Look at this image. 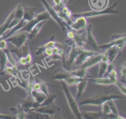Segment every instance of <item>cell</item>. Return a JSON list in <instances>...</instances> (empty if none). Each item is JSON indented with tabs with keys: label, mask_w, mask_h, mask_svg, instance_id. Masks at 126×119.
Wrapping results in <instances>:
<instances>
[{
	"label": "cell",
	"mask_w": 126,
	"mask_h": 119,
	"mask_svg": "<svg viewBox=\"0 0 126 119\" xmlns=\"http://www.w3.org/2000/svg\"><path fill=\"white\" fill-rule=\"evenodd\" d=\"M45 7L46 8L47 11L49 14L50 16H51L55 21L57 22V23L61 26L62 30L63 31L65 30V26L67 27L68 30H72L71 28L70 27L69 25L67 24L66 23H65L63 20L59 17L58 12H57L55 9L52 7L48 2L46 0H40Z\"/></svg>",
	"instance_id": "obj_5"
},
{
	"label": "cell",
	"mask_w": 126,
	"mask_h": 119,
	"mask_svg": "<svg viewBox=\"0 0 126 119\" xmlns=\"http://www.w3.org/2000/svg\"></svg>",
	"instance_id": "obj_39"
},
{
	"label": "cell",
	"mask_w": 126,
	"mask_h": 119,
	"mask_svg": "<svg viewBox=\"0 0 126 119\" xmlns=\"http://www.w3.org/2000/svg\"><path fill=\"white\" fill-rule=\"evenodd\" d=\"M33 87L34 90H35L36 91H39V90H40V89H41L40 84H39L38 83H34L33 85Z\"/></svg>",
	"instance_id": "obj_35"
},
{
	"label": "cell",
	"mask_w": 126,
	"mask_h": 119,
	"mask_svg": "<svg viewBox=\"0 0 126 119\" xmlns=\"http://www.w3.org/2000/svg\"><path fill=\"white\" fill-rule=\"evenodd\" d=\"M52 104L45 106H39L36 108H32L29 111H33L34 112L47 114L49 115H53L56 114L59 112V108L55 104Z\"/></svg>",
	"instance_id": "obj_9"
},
{
	"label": "cell",
	"mask_w": 126,
	"mask_h": 119,
	"mask_svg": "<svg viewBox=\"0 0 126 119\" xmlns=\"http://www.w3.org/2000/svg\"><path fill=\"white\" fill-rule=\"evenodd\" d=\"M87 79L85 78L83 80L81 81L79 83H78L77 85V98H78L81 96L85 89H86V87L87 86Z\"/></svg>",
	"instance_id": "obj_23"
},
{
	"label": "cell",
	"mask_w": 126,
	"mask_h": 119,
	"mask_svg": "<svg viewBox=\"0 0 126 119\" xmlns=\"http://www.w3.org/2000/svg\"><path fill=\"white\" fill-rule=\"evenodd\" d=\"M15 15V9L9 14L4 23L0 25V37H1L3 34L8 29L9 25L14 17Z\"/></svg>",
	"instance_id": "obj_18"
},
{
	"label": "cell",
	"mask_w": 126,
	"mask_h": 119,
	"mask_svg": "<svg viewBox=\"0 0 126 119\" xmlns=\"http://www.w3.org/2000/svg\"><path fill=\"white\" fill-rule=\"evenodd\" d=\"M19 62L23 65H25L27 63L26 59V58H25L24 57H21L20 58Z\"/></svg>",
	"instance_id": "obj_37"
},
{
	"label": "cell",
	"mask_w": 126,
	"mask_h": 119,
	"mask_svg": "<svg viewBox=\"0 0 126 119\" xmlns=\"http://www.w3.org/2000/svg\"><path fill=\"white\" fill-rule=\"evenodd\" d=\"M84 117L87 119H98L102 117V112L98 111H87L84 113Z\"/></svg>",
	"instance_id": "obj_24"
},
{
	"label": "cell",
	"mask_w": 126,
	"mask_h": 119,
	"mask_svg": "<svg viewBox=\"0 0 126 119\" xmlns=\"http://www.w3.org/2000/svg\"><path fill=\"white\" fill-rule=\"evenodd\" d=\"M103 55V53H100L98 54L92 55L77 68L88 69L91 67H92L98 63L101 60Z\"/></svg>",
	"instance_id": "obj_12"
},
{
	"label": "cell",
	"mask_w": 126,
	"mask_h": 119,
	"mask_svg": "<svg viewBox=\"0 0 126 119\" xmlns=\"http://www.w3.org/2000/svg\"><path fill=\"white\" fill-rule=\"evenodd\" d=\"M31 92L32 94V96L33 97L35 101L38 103L40 104V105L47 97V95L40 90L36 91L32 89Z\"/></svg>",
	"instance_id": "obj_19"
},
{
	"label": "cell",
	"mask_w": 126,
	"mask_h": 119,
	"mask_svg": "<svg viewBox=\"0 0 126 119\" xmlns=\"http://www.w3.org/2000/svg\"><path fill=\"white\" fill-rule=\"evenodd\" d=\"M121 97V96L116 94H114L113 93L104 92L100 94H97L91 97H86L81 100L79 104H88L94 106H99L101 105L103 102L108 100Z\"/></svg>",
	"instance_id": "obj_1"
},
{
	"label": "cell",
	"mask_w": 126,
	"mask_h": 119,
	"mask_svg": "<svg viewBox=\"0 0 126 119\" xmlns=\"http://www.w3.org/2000/svg\"><path fill=\"white\" fill-rule=\"evenodd\" d=\"M71 74L73 76L80 78H84L87 74V69L77 68L75 70L70 71Z\"/></svg>",
	"instance_id": "obj_25"
},
{
	"label": "cell",
	"mask_w": 126,
	"mask_h": 119,
	"mask_svg": "<svg viewBox=\"0 0 126 119\" xmlns=\"http://www.w3.org/2000/svg\"><path fill=\"white\" fill-rule=\"evenodd\" d=\"M61 83L63 86V90L65 92V94L67 99L68 103L71 110V111L74 116L77 117V118L82 119V115L79 110L78 104L70 93V91L67 87V85L64 80L62 81Z\"/></svg>",
	"instance_id": "obj_2"
},
{
	"label": "cell",
	"mask_w": 126,
	"mask_h": 119,
	"mask_svg": "<svg viewBox=\"0 0 126 119\" xmlns=\"http://www.w3.org/2000/svg\"><path fill=\"white\" fill-rule=\"evenodd\" d=\"M77 32V33H75L73 40L77 46L80 47H82L84 46L85 44H86L87 38L86 30H81L80 32H79L78 31Z\"/></svg>",
	"instance_id": "obj_16"
},
{
	"label": "cell",
	"mask_w": 126,
	"mask_h": 119,
	"mask_svg": "<svg viewBox=\"0 0 126 119\" xmlns=\"http://www.w3.org/2000/svg\"><path fill=\"white\" fill-rule=\"evenodd\" d=\"M108 63V62H104L102 60L99 62V74L100 77L103 76L106 73Z\"/></svg>",
	"instance_id": "obj_28"
},
{
	"label": "cell",
	"mask_w": 126,
	"mask_h": 119,
	"mask_svg": "<svg viewBox=\"0 0 126 119\" xmlns=\"http://www.w3.org/2000/svg\"><path fill=\"white\" fill-rule=\"evenodd\" d=\"M75 35V33L72 30H68V32H67V36L69 38V39H73Z\"/></svg>",
	"instance_id": "obj_34"
},
{
	"label": "cell",
	"mask_w": 126,
	"mask_h": 119,
	"mask_svg": "<svg viewBox=\"0 0 126 119\" xmlns=\"http://www.w3.org/2000/svg\"><path fill=\"white\" fill-rule=\"evenodd\" d=\"M48 97H47L45 100L41 103L40 106H48L50 105L54 102V99L56 96V95L54 94H50L49 95H48Z\"/></svg>",
	"instance_id": "obj_29"
},
{
	"label": "cell",
	"mask_w": 126,
	"mask_h": 119,
	"mask_svg": "<svg viewBox=\"0 0 126 119\" xmlns=\"http://www.w3.org/2000/svg\"><path fill=\"white\" fill-rule=\"evenodd\" d=\"M46 20H43L38 23L31 30V31L28 33V38L30 39H32L34 38L39 33L40 30L41 29L42 25L46 23Z\"/></svg>",
	"instance_id": "obj_21"
},
{
	"label": "cell",
	"mask_w": 126,
	"mask_h": 119,
	"mask_svg": "<svg viewBox=\"0 0 126 119\" xmlns=\"http://www.w3.org/2000/svg\"><path fill=\"white\" fill-rule=\"evenodd\" d=\"M99 53H100V52H98L97 51L89 49H82L81 52L75 59L73 64H74L76 66H79L91 56L98 54Z\"/></svg>",
	"instance_id": "obj_8"
},
{
	"label": "cell",
	"mask_w": 126,
	"mask_h": 119,
	"mask_svg": "<svg viewBox=\"0 0 126 119\" xmlns=\"http://www.w3.org/2000/svg\"><path fill=\"white\" fill-rule=\"evenodd\" d=\"M120 51L116 46H112L106 48V50L104 52V54L108 56L109 63H111L113 62L118 56V55L120 54Z\"/></svg>",
	"instance_id": "obj_17"
},
{
	"label": "cell",
	"mask_w": 126,
	"mask_h": 119,
	"mask_svg": "<svg viewBox=\"0 0 126 119\" xmlns=\"http://www.w3.org/2000/svg\"><path fill=\"white\" fill-rule=\"evenodd\" d=\"M85 78H80L77 76H75L72 75L71 76L65 79L64 81L65 82L67 85H76L78 83L80 82L81 81L83 80Z\"/></svg>",
	"instance_id": "obj_27"
},
{
	"label": "cell",
	"mask_w": 126,
	"mask_h": 119,
	"mask_svg": "<svg viewBox=\"0 0 126 119\" xmlns=\"http://www.w3.org/2000/svg\"><path fill=\"white\" fill-rule=\"evenodd\" d=\"M24 8V15L23 19L29 22L34 18V13L36 11L34 7H31L23 5Z\"/></svg>",
	"instance_id": "obj_20"
},
{
	"label": "cell",
	"mask_w": 126,
	"mask_h": 119,
	"mask_svg": "<svg viewBox=\"0 0 126 119\" xmlns=\"http://www.w3.org/2000/svg\"><path fill=\"white\" fill-rule=\"evenodd\" d=\"M13 116H9V115H2L0 114V119H9V118H12Z\"/></svg>",
	"instance_id": "obj_38"
},
{
	"label": "cell",
	"mask_w": 126,
	"mask_h": 119,
	"mask_svg": "<svg viewBox=\"0 0 126 119\" xmlns=\"http://www.w3.org/2000/svg\"><path fill=\"white\" fill-rule=\"evenodd\" d=\"M70 71L65 70V69H58L56 70L53 73L52 77V79L56 80H64L65 79L71 76Z\"/></svg>",
	"instance_id": "obj_14"
},
{
	"label": "cell",
	"mask_w": 126,
	"mask_h": 119,
	"mask_svg": "<svg viewBox=\"0 0 126 119\" xmlns=\"http://www.w3.org/2000/svg\"><path fill=\"white\" fill-rule=\"evenodd\" d=\"M88 24V20L86 17H77L75 21H72L69 25L72 30L78 31L86 28Z\"/></svg>",
	"instance_id": "obj_10"
},
{
	"label": "cell",
	"mask_w": 126,
	"mask_h": 119,
	"mask_svg": "<svg viewBox=\"0 0 126 119\" xmlns=\"http://www.w3.org/2000/svg\"><path fill=\"white\" fill-rule=\"evenodd\" d=\"M26 59L27 61V63H31L32 61V57L31 54L28 53L27 55H26Z\"/></svg>",
	"instance_id": "obj_36"
},
{
	"label": "cell",
	"mask_w": 126,
	"mask_h": 119,
	"mask_svg": "<svg viewBox=\"0 0 126 119\" xmlns=\"http://www.w3.org/2000/svg\"><path fill=\"white\" fill-rule=\"evenodd\" d=\"M89 6L92 10H102L105 9L108 3L109 0H88Z\"/></svg>",
	"instance_id": "obj_13"
},
{
	"label": "cell",
	"mask_w": 126,
	"mask_h": 119,
	"mask_svg": "<svg viewBox=\"0 0 126 119\" xmlns=\"http://www.w3.org/2000/svg\"><path fill=\"white\" fill-rule=\"evenodd\" d=\"M44 51L45 53L49 56H51L54 54L52 48H47L45 49Z\"/></svg>",
	"instance_id": "obj_33"
},
{
	"label": "cell",
	"mask_w": 126,
	"mask_h": 119,
	"mask_svg": "<svg viewBox=\"0 0 126 119\" xmlns=\"http://www.w3.org/2000/svg\"><path fill=\"white\" fill-rule=\"evenodd\" d=\"M102 113L103 115L108 116V115L112 114L110 106L107 102V101L103 102L102 104Z\"/></svg>",
	"instance_id": "obj_30"
},
{
	"label": "cell",
	"mask_w": 126,
	"mask_h": 119,
	"mask_svg": "<svg viewBox=\"0 0 126 119\" xmlns=\"http://www.w3.org/2000/svg\"><path fill=\"white\" fill-rule=\"evenodd\" d=\"M40 106V104L35 101L32 96H29L23 100L22 107L23 110L28 112L32 108H36Z\"/></svg>",
	"instance_id": "obj_15"
},
{
	"label": "cell",
	"mask_w": 126,
	"mask_h": 119,
	"mask_svg": "<svg viewBox=\"0 0 126 119\" xmlns=\"http://www.w3.org/2000/svg\"><path fill=\"white\" fill-rule=\"evenodd\" d=\"M6 53L3 49H0V73L4 71L7 62Z\"/></svg>",
	"instance_id": "obj_22"
},
{
	"label": "cell",
	"mask_w": 126,
	"mask_h": 119,
	"mask_svg": "<svg viewBox=\"0 0 126 119\" xmlns=\"http://www.w3.org/2000/svg\"><path fill=\"white\" fill-rule=\"evenodd\" d=\"M117 3L115 2L111 6L106 8L105 9L96 11V10H92L87 12H85L80 13H75L72 14V17L74 18H77L79 17H94L99 15H101L103 14H118L119 13V11L116 9H115V6L117 5Z\"/></svg>",
	"instance_id": "obj_3"
},
{
	"label": "cell",
	"mask_w": 126,
	"mask_h": 119,
	"mask_svg": "<svg viewBox=\"0 0 126 119\" xmlns=\"http://www.w3.org/2000/svg\"><path fill=\"white\" fill-rule=\"evenodd\" d=\"M87 38L86 41V46L91 48L93 51H96L99 49L95 37L92 32V25L91 24H88L86 27Z\"/></svg>",
	"instance_id": "obj_7"
},
{
	"label": "cell",
	"mask_w": 126,
	"mask_h": 119,
	"mask_svg": "<svg viewBox=\"0 0 126 119\" xmlns=\"http://www.w3.org/2000/svg\"><path fill=\"white\" fill-rule=\"evenodd\" d=\"M120 73L122 77V81H124L125 82V78H126V63L124 64V65L122 67L121 69L120 70Z\"/></svg>",
	"instance_id": "obj_32"
},
{
	"label": "cell",
	"mask_w": 126,
	"mask_h": 119,
	"mask_svg": "<svg viewBox=\"0 0 126 119\" xmlns=\"http://www.w3.org/2000/svg\"><path fill=\"white\" fill-rule=\"evenodd\" d=\"M24 15V8L22 4H18L15 8V15L14 17L11 21L9 26L8 29H10L17 25L19 22L22 19Z\"/></svg>",
	"instance_id": "obj_11"
},
{
	"label": "cell",
	"mask_w": 126,
	"mask_h": 119,
	"mask_svg": "<svg viewBox=\"0 0 126 119\" xmlns=\"http://www.w3.org/2000/svg\"><path fill=\"white\" fill-rule=\"evenodd\" d=\"M28 32L26 31L19 30L5 39L7 42L11 43L16 48H19L25 43L28 38Z\"/></svg>",
	"instance_id": "obj_4"
},
{
	"label": "cell",
	"mask_w": 126,
	"mask_h": 119,
	"mask_svg": "<svg viewBox=\"0 0 126 119\" xmlns=\"http://www.w3.org/2000/svg\"><path fill=\"white\" fill-rule=\"evenodd\" d=\"M50 15L47 11H44L37 14L36 17L28 22L25 26L22 28L20 31H25L29 33L32 28L39 22L43 20H47L50 19Z\"/></svg>",
	"instance_id": "obj_6"
},
{
	"label": "cell",
	"mask_w": 126,
	"mask_h": 119,
	"mask_svg": "<svg viewBox=\"0 0 126 119\" xmlns=\"http://www.w3.org/2000/svg\"><path fill=\"white\" fill-rule=\"evenodd\" d=\"M107 102L110 106L111 110L113 114L116 116H118V110L115 102L113 101V99H110L107 100Z\"/></svg>",
	"instance_id": "obj_31"
},
{
	"label": "cell",
	"mask_w": 126,
	"mask_h": 119,
	"mask_svg": "<svg viewBox=\"0 0 126 119\" xmlns=\"http://www.w3.org/2000/svg\"><path fill=\"white\" fill-rule=\"evenodd\" d=\"M93 81L95 82L97 84L100 85H114L112 81L108 77H100L97 78L92 80Z\"/></svg>",
	"instance_id": "obj_26"
}]
</instances>
